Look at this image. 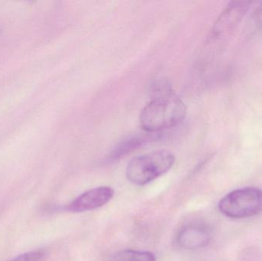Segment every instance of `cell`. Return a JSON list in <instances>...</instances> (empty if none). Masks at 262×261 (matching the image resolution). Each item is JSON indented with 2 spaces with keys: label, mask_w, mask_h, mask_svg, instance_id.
I'll return each mask as SVG.
<instances>
[{
  "label": "cell",
  "mask_w": 262,
  "mask_h": 261,
  "mask_svg": "<svg viewBox=\"0 0 262 261\" xmlns=\"http://www.w3.org/2000/svg\"><path fill=\"white\" fill-rule=\"evenodd\" d=\"M45 253L42 251H34L31 252L20 254L8 261H41L44 257Z\"/></svg>",
  "instance_id": "9"
},
{
  "label": "cell",
  "mask_w": 262,
  "mask_h": 261,
  "mask_svg": "<svg viewBox=\"0 0 262 261\" xmlns=\"http://www.w3.org/2000/svg\"><path fill=\"white\" fill-rule=\"evenodd\" d=\"M115 192L109 186H100L86 191L66 206L72 212L92 211L104 206L114 197Z\"/></svg>",
  "instance_id": "4"
},
{
  "label": "cell",
  "mask_w": 262,
  "mask_h": 261,
  "mask_svg": "<svg viewBox=\"0 0 262 261\" xmlns=\"http://www.w3.org/2000/svg\"><path fill=\"white\" fill-rule=\"evenodd\" d=\"M211 240V233L207 228L201 225L187 227L180 231L177 242L181 248L195 250L206 247Z\"/></svg>",
  "instance_id": "6"
},
{
  "label": "cell",
  "mask_w": 262,
  "mask_h": 261,
  "mask_svg": "<svg viewBox=\"0 0 262 261\" xmlns=\"http://www.w3.org/2000/svg\"><path fill=\"white\" fill-rule=\"evenodd\" d=\"M151 101L142 110L140 121L148 133H158L175 127L186 116V104L166 80H157L150 87Z\"/></svg>",
  "instance_id": "1"
},
{
  "label": "cell",
  "mask_w": 262,
  "mask_h": 261,
  "mask_svg": "<svg viewBox=\"0 0 262 261\" xmlns=\"http://www.w3.org/2000/svg\"><path fill=\"white\" fill-rule=\"evenodd\" d=\"M175 162V156L168 150H159L134 158L126 170L127 179L137 185H144L167 173Z\"/></svg>",
  "instance_id": "2"
},
{
  "label": "cell",
  "mask_w": 262,
  "mask_h": 261,
  "mask_svg": "<svg viewBox=\"0 0 262 261\" xmlns=\"http://www.w3.org/2000/svg\"><path fill=\"white\" fill-rule=\"evenodd\" d=\"M113 261H156V257L149 251L127 250L116 254Z\"/></svg>",
  "instance_id": "7"
},
{
  "label": "cell",
  "mask_w": 262,
  "mask_h": 261,
  "mask_svg": "<svg viewBox=\"0 0 262 261\" xmlns=\"http://www.w3.org/2000/svg\"><path fill=\"white\" fill-rule=\"evenodd\" d=\"M251 4V2L247 1L232 2L229 3L214 26L212 31L213 36H219L236 26L249 10Z\"/></svg>",
  "instance_id": "5"
},
{
  "label": "cell",
  "mask_w": 262,
  "mask_h": 261,
  "mask_svg": "<svg viewBox=\"0 0 262 261\" xmlns=\"http://www.w3.org/2000/svg\"><path fill=\"white\" fill-rule=\"evenodd\" d=\"M146 140H147V138H146V136H134V137L127 139V140L124 141V142L120 144L118 147H116L115 151H114L113 156H112V157H120V156H122V155L126 154L127 152L132 150V149L138 147L142 143L145 142Z\"/></svg>",
  "instance_id": "8"
},
{
  "label": "cell",
  "mask_w": 262,
  "mask_h": 261,
  "mask_svg": "<svg viewBox=\"0 0 262 261\" xmlns=\"http://www.w3.org/2000/svg\"><path fill=\"white\" fill-rule=\"evenodd\" d=\"M219 209L231 219L256 216L262 211V191L252 187L234 190L220 200Z\"/></svg>",
  "instance_id": "3"
}]
</instances>
